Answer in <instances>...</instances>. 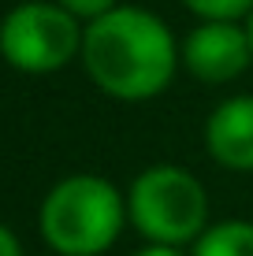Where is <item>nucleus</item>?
Returning <instances> with one entry per match:
<instances>
[{
    "label": "nucleus",
    "instance_id": "nucleus-1",
    "mask_svg": "<svg viewBox=\"0 0 253 256\" xmlns=\"http://www.w3.org/2000/svg\"><path fill=\"white\" fill-rule=\"evenodd\" d=\"M82 67L101 93L116 100H149L175 78V38L160 15L119 4L108 15L86 22Z\"/></svg>",
    "mask_w": 253,
    "mask_h": 256
},
{
    "label": "nucleus",
    "instance_id": "nucleus-2",
    "mask_svg": "<svg viewBox=\"0 0 253 256\" xmlns=\"http://www.w3.org/2000/svg\"><path fill=\"white\" fill-rule=\"evenodd\" d=\"M127 200L101 174H67L41 200V238L60 256H101L116 245Z\"/></svg>",
    "mask_w": 253,
    "mask_h": 256
},
{
    "label": "nucleus",
    "instance_id": "nucleus-3",
    "mask_svg": "<svg viewBox=\"0 0 253 256\" xmlns=\"http://www.w3.org/2000/svg\"><path fill=\"white\" fill-rule=\"evenodd\" d=\"M127 216L153 245H186L208 230V193L186 167L156 164L130 182Z\"/></svg>",
    "mask_w": 253,
    "mask_h": 256
},
{
    "label": "nucleus",
    "instance_id": "nucleus-4",
    "mask_svg": "<svg viewBox=\"0 0 253 256\" xmlns=\"http://www.w3.org/2000/svg\"><path fill=\"white\" fill-rule=\"evenodd\" d=\"M82 52V26L56 0L15 4L0 22V56L23 74H52Z\"/></svg>",
    "mask_w": 253,
    "mask_h": 256
},
{
    "label": "nucleus",
    "instance_id": "nucleus-5",
    "mask_svg": "<svg viewBox=\"0 0 253 256\" xmlns=\"http://www.w3.org/2000/svg\"><path fill=\"white\" fill-rule=\"evenodd\" d=\"M179 60L197 82H231L253 64L249 30L238 22H201L186 34Z\"/></svg>",
    "mask_w": 253,
    "mask_h": 256
},
{
    "label": "nucleus",
    "instance_id": "nucleus-6",
    "mask_svg": "<svg viewBox=\"0 0 253 256\" xmlns=\"http://www.w3.org/2000/svg\"><path fill=\"white\" fill-rule=\"evenodd\" d=\"M205 145L227 171H253V96H227L205 119Z\"/></svg>",
    "mask_w": 253,
    "mask_h": 256
},
{
    "label": "nucleus",
    "instance_id": "nucleus-7",
    "mask_svg": "<svg viewBox=\"0 0 253 256\" xmlns=\"http://www.w3.org/2000/svg\"><path fill=\"white\" fill-rule=\"evenodd\" d=\"M194 256H253V223L227 219L208 226L194 242Z\"/></svg>",
    "mask_w": 253,
    "mask_h": 256
},
{
    "label": "nucleus",
    "instance_id": "nucleus-8",
    "mask_svg": "<svg viewBox=\"0 0 253 256\" xmlns=\"http://www.w3.org/2000/svg\"><path fill=\"white\" fill-rule=\"evenodd\" d=\"M201 22H238L253 12V0H182Z\"/></svg>",
    "mask_w": 253,
    "mask_h": 256
},
{
    "label": "nucleus",
    "instance_id": "nucleus-9",
    "mask_svg": "<svg viewBox=\"0 0 253 256\" xmlns=\"http://www.w3.org/2000/svg\"><path fill=\"white\" fill-rule=\"evenodd\" d=\"M64 12H71L78 22H93V19H101V15H108L112 8H119V0H56Z\"/></svg>",
    "mask_w": 253,
    "mask_h": 256
},
{
    "label": "nucleus",
    "instance_id": "nucleus-10",
    "mask_svg": "<svg viewBox=\"0 0 253 256\" xmlns=\"http://www.w3.org/2000/svg\"><path fill=\"white\" fill-rule=\"evenodd\" d=\"M0 256H23V245H19V238H15L12 230H8L4 223H0Z\"/></svg>",
    "mask_w": 253,
    "mask_h": 256
},
{
    "label": "nucleus",
    "instance_id": "nucleus-11",
    "mask_svg": "<svg viewBox=\"0 0 253 256\" xmlns=\"http://www.w3.org/2000/svg\"><path fill=\"white\" fill-rule=\"evenodd\" d=\"M134 256H182V252H179V245H153L149 242L145 249H138Z\"/></svg>",
    "mask_w": 253,
    "mask_h": 256
},
{
    "label": "nucleus",
    "instance_id": "nucleus-12",
    "mask_svg": "<svg viewBox=\"0 0 253 256\" xmlns=\"http://www.w3.org/2000/svg\"><path fill=\"white\" fill-rule=\"evenodd\" d=\"M246 30H249V45H253V12H249V22H246Z\"/></svg>",
    "mask_w": 253,
    "mask_h": 256
}]
</instances>
